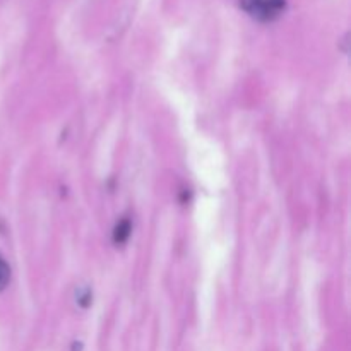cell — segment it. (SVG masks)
<instances>
[{"label": "cell", "instance_id": "4", "mask_svg": "<svg viewBox=\"0 0 351 351\" xmlns=\"http://www.w3.org/2000/svg\"><path fill=\"white\" fill-rule=\"evenodd\" d=\"M77 302L82 307H88V305L91 304V291H89L88 288H86L84 291H81V293L77 295Z\"/></svg>", "mask_w": 351, "mask_h": 351}, {"label": "cell", "instance_id": "2", "mask_svg": "<svg viewBox=\"0 0 351 351\" xmlns=\"http://www.w3.org/2000/svg\"><path fill=\"white\" fill-rule=\"evenodd\" d=\"M130 232H132L130 221L129 219H122V221L115 226V232H113V240H115V243H125L127 240H129Z\"/></svg>", "mask_w": 351, "mask_h": 351}, {"label": "cell", "instance_id": "1", "mask_svg": "<svg viewBox=\"0 0 351 351\" xmlns=\"http://www.w3.org/2000/svg\"><path fill=\"white\" fill-rule=\"evenodd\" d=\"M239 3L247 14L263 23L278 19L287 9V0H239Z\"/></svg>", "mask_w": 351, "mask_h": 351}, {"label": "cell", "instance_id": "3", "mask_svg": "<svg viewBox=\"0 0 351 351\" xmlns=\"http://www.w3.org/2000/svg\"><path fill=\"white\" fill-rule=\"evenodd\" d=\"M10 281V267L7 261L0 256V291L5 290V287Z\"/></svg>", "mask_w": 351, "mask_h": 351}]
</instances>
